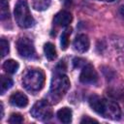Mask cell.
I'll use <instances>...</instances> for the list:
<instances>
[{"label": "cell", "instance_id": "4fadbf2b", "mask_svg": "<svg viewBox=\"0 0 124 124\" xmlns=\"http://www.w3.org/2000/svg\"><path fill=\"white\" fill-rule=\"evenodd\" d=\"M18 68H19L18 63L16 60H14V59H8L3 64V69L8 74H15V73H16Z\"/></svg>", "mask_w": 124, "mask_h": 124}, {"label": "cell", "instance_id": "ba28073f", "mask_svg": "<svg viewBox=\"0 0 124 124\" xmlns=\"http://www.w3.org/2000/svg\"><path fill=\"white\" fill-rule=\"evenodd\" d=\"M89 46H90V42H89L87 35L85 34L78 35L74 41V48L78 52H80V53L87 51L89 48Z\"/></svg>", "mask_w": 124, "mask_h": 124}, {"label": "cell", "instance_id": "8992f818", "mask_svg": "<svg viewBox=\"0 0 124 124\" xmlns=\"http://www.w3.org/2000/svg\"><path fill=\"white\" fill-rule=\"evenodd\" d=\"M79 80L84 84H94L98 80L96 70L91 64H85L79 75Z\"/></svg>", "mask_w": 124, "mask_h": 124}, {"label": "cell", "instance_id": "7a4b0ae2", "mask_svg": "<svg viewBox=\"0 0 124 124\" xmlns=\"http://www.w3.org/2000/svg\"><path fill=\"white\" fill-rule=\"evenodd\" d=\"M15 18L21 28H29L34 24V18L31 16L28 4L25 0H18L15 7Z\"/></svg>", "mask_w": 124, "mask_h": 124}, {"label": "cell", "instance_id": "2e32d148", "mask_svg": "<svg viewBox=\"0 0 124 124\" xmlns=\"http://www.w3.org/2000/svg\"><path fill=\"white\" fill-rule=\"evenodd\" d=\"M50 5V0H33V8L37 11L46 10Z\"/></svg>", "mask_w": 124, "mask_h": 124}, {"label": "cell", "instance_id": "ac0fdd59", "mask_svg": "<svg viewBox=\"0 0 124 124\" xmlns=\"http://www.w3.org/2000/svg\"><path fill=\"white\" fill-rule=\"evenodd\" d=\"M70 34H71V29H66L62 35H61V40H60V44H61V48L62 49H66L69 46V38H70Z\"/></svg>", "mask_w": 124, "mask_h": 124}, {"label": "cell", "instance_id": "44dd1931", "mask_svg": "<svg viewBox=\"0 0 124 124\" xmlns=\"http://www.w3.org/2000/svg\"><path fill=\"white\" fill-rule=\"evenodd\" d=\"M73 64H74L75 68H82V67L86 64V62H85L84 59H81V58H75V59L73 60Z\"/></svg>", "mask_w": 124, "mask_h": 124}, {"label": "cell", "instance_id": "5b68a950", "mask_svg": "<svg viewBox=\"0 0 124 124\" xmlns=\"http://www.w3.org/2000/svg\"><path fill=\"white\" fill-rule=\"evenodd\" d=\"M16 49L18 54L24 58H33L36 55L33 42L26 37H22L17 40Z\"/></svg>", "mask_w": 124, "mask_h": 124}, {"label": "cell", "instance_id": "52a82bcc", "mask_svg": "<svg viewBox=\"0 0 124 124\" xmlns=\"http://www.w3.org/2000/svg\"><path fill=\"white\" fill-rule=\"evenodd\" d=\"M120 115H121V110L119 108V106L113 101L106 100L102 116L106 117V118H109V119L115 120V119H119Z\"/></svg>", "mask_w": 124, "mask_h": 124}, {"label": "cell", "instance_id": "277c9868", "mask_svg": "<svg viewBox=\"0 0 124 124\" xmlns=\"http://www.w3.org/2000/svg\"><path fill=\"white\" fill-rule=\"evenodd\" d=\"M30 113L36 119L47 120L52 116V108L48 101L40 100L33 105Z\"/></svg>", "mask_w": 124, "mask_h": 124}, {"label": "cell", "instance_id": "5bb4252c", "mask_svg": "<svg viewBox=\"0 0 124 124\" xmlns=\"http://www.w3.org/2000/svg\"><path fill=\"white\" fill-rule=\"evenodd\" d=\"M44 52H45V55L46 57L52 61L56 58L57 56V53H56V49H55V46L53 44L51 43H46L45 46H44Z\"/></svg>", "mask_w": 124, "mask_h": 124}, {"label": "cell", "instance_id": "9c48e42d", "mask_svg": "<svg viewBox=\"0 0 124 124\" xmlns=\"http://www.w3.org/2000/svg\"><path fill=\"white\" fill-rule=\"evenodd\" d=\"M72 21V15L68 11H60L54 16L53 22L61 27L68 26Z\"/></svg>", "mask_w": 124, "mask_h": 124}, {"label": "cell", "instance_id": "603a6c76", "mask_svg": "<svg viewBox=\"0 0 124 124\" xmlns=\"http://www.w3.org/2000/svg\"><path fill=\"white\" fill-rule=\"evenodd\" d=\"M81 123H86V122H97V120H95V119H93V118H89L88 116H85V117H83L82 119H81V121H80Z\"/></svg>", "mask_w": 124, "mask_h": 124}, {"label": "cell", "instance_id": "30bf717a", "mask_svg": "<svg viewBox=\"0 0 124 124\" xmlns=\"http://www.w3.org/2000/svg\"><path fill=\"white\" fill-rule=\"evenodd\" d=\"M88 103H89L90 108L95 112L102 115L103 110H104V107H105V103H106V99H103V98H101L97 95H92L89 98Z\"/></svg>", "mask_w": 124, "mask_h": 124}, {"label": "cell", "instance_id": "7402d4cb", "mask_svg": "<svg viewBox=\"0 0 124 124\" xmlns=\"http://www.w3.org/2000/svg\"><path fill=\"white\" fill-rule=\"evenodd\" d=\"M66 70V65L64 61H60L59 64L56 66V73H63Z\"/></svg>", "mask_w": 124, "mask_h": 124}, {"label": "cell", "instance_id": "ffe728a7", "mask_svg": "<svg viewBox=\"0 0 124 124\" xmlns=\"http://www.w3.org/2000/svg\"><path fill=\"white\" fill-rule=\"evenodd\" d=\"M9 122L12 124H19L23 122V117L19 113H13L9 118Z\"/></svg>", "mask_w": 124, "mask_h": 124}, {"label": "cell", "instance_id": "cb8c5ba5", "mask_svg": "<svg viewBox=\"0 0 124 124\" xmlns=\"http://www.w3.org/2000/svg\"><path fill=\"white\" fill-rule=\"evenodd\" d=\"M121 13H122V15H123V16H124V5L121 7Z\"/></svg>", "mask_w": 124, "mask_h": 124}, {"label": "cell", "instance_id": "d6986e66", "mask_svg": "<svg viewBox=\"0 0 124 124\" xmlns=\"http://www.w3.org/2000/svg\"><path fill=\"white\" fill-rule=\"evenodd\" d=\"M0 48H1V57H5L10 50V46H9V42L5 39H1L0 40Z\"/></svg>", "mask_w": 124, "mask_h": 124}, {"label": "cell", "instance_id": "d4e9b609", "mask_svg": "<svg viewBox=\"0 0 124 124\" xmlns=\"http://www.w3.org/2000/svg\"><path fill=\"white\" fill-rule=\"evenodd\" d=\"M106 1H108V2H113V1H115V0H106Z\"/></svg>", "mask_w": 124, "mask_h": 124}, {"label": "cell", "instance_id": "8fae6325", "mask_svg": "<svg viewBox=\"0 0 124 124\" xmlns=\"http://www.w3.org/2000/svg\"><path fill=\"white\" fill-rule=\"evenodd\" d=\"M10 103L15 106V107H18V108H24L27 106L28 104V98L25 94H23L22 92H15L10 96Z\"/></svg>", "mask_w": 124, "mask_h": 124}, {"label": "cell", "instance_id": "7c38bea8", "mask_svg": "<svg viewBox=\"0 0 124 124\" xmlns=\"http://www.w3.org/2000/svg\"><path fill=\"white\" fill-rule=\"evenodd\" d=\"M72 116H73V113L71 108H62L57 111V117L62 123H65V124L70 123L72 121Z\"/></svg>", "mask_w": 124, "mask_h": 124}, {"label": "cell", "instance_id": "9a60e30c", "mask_svg": "<svg viewBox=\"0 0 124 124\" xmlns=\"http://www.w3.org/2000/svg\"><path fill=\"white\" fill-rule=\"evenodd\" d=\"M13 86V79L6 76H1L0 78V92L1 94H5L6 91H8Z\"/></svg>", "mask_w": 124, "mask_h": 124}, {"label": "cell", "instance_id": "e0dca14e", "mask_svg": "<svg viewBox=\"0 0 124 124\" xmlns=\"http://www.w3.org/2000/svg\"><path fill=\"white\" fill-rule=\"evenodd\" d=\"M9 16H10L9 4L6 0H1L0 1V18L4 20L5 18H8Z\"/></svg>", "mask_w": 124, "mask_h": 124}, {"label": "cell", "instance_id": "3957f363", "mask_svg": "<svg viewBox=\"0 0 124 124\" xmlns=\"http://www.w3.org/2000/svg\"><path fill=\"white\" fill-rule=\"evenodd\" d=\"M70 88L69 78L63 73H56L51 79L50 83V95L53 100L58 101Z\"/></svg>", "mask_w": 124, "mask_h": 124}, {"label": "cell", "instance_id": "6da1fadb", "mask_svg": "<svg viewBox=\"0 0 124 124\" xmlns=\"http://www.w3.org/2000/svg\"><path fill=\"white\" fill-rule=\"evenodd\" d=\"M45 74L41 69H27L22 75V84L31 92L40 91L45 84Z\"/></svg>", "mask_w": 124, "mask_h": 124}]
</instances>
